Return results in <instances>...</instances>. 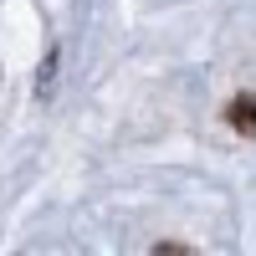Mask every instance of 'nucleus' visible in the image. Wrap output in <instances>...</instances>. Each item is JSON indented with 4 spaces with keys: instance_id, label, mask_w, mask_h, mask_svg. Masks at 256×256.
<instances>
[{
    "instance_id": "f257e3e1",
    "label": "nucleus",
    "mask_w": 256,
    "mask_h": 256,
    "mask_svg": "<svg viewBox=\"0 0 256 256\" xmlns=\"http://www.w3.org/2000/svg\"><path fill=\"white\" fill-rule=\"evenodd\" d=\"M154 256H190V251H180V246H159Z\"/></svg>"
}]
</instances>
